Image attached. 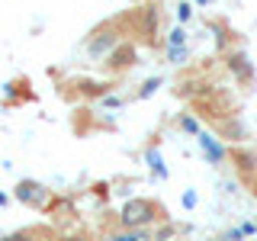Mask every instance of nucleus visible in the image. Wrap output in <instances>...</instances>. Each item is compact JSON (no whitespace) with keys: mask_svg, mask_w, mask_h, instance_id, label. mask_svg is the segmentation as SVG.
Returning <instances> with one entry per match:
<instances>
[{"mask_svg":"<svg viewBox=\"0 0 257 241\" xmlns=\"http://www.w3.org/2000/svg\"><path fill=\"white\" fill-rule=\"evenodd\" d=\"M183 206H187V209L196 206V193H187V196H183Z\"/></svg>","mask_w":257,"mask_h":241,"instance_id":"12","label":"nucleus"},{"mask_svg":"<svg viewBox=\"0 0 257 241\" xmlns=\"http://www.w3.org/2000/svg\"><path fill=\"white\" fill-rule=\"evenodd\" d=\"M199 145H203L206 158L212 161V164H219V161H225V148H222V145L212 139V135H206V132H203V135H199Z\"/></svg>","mask_w":257,"mask_h":241,"instance_id":"3","label":"nucleus"},{"mask_svg":"<svg viewBox=\"0 0 257 241\" xmlns=\"http://www.w3.org/2000/svg\"><path fill=\"white\" fill-rule=\"evenodd\" d=\"M148 164H151V171H155L158 177H167V167H164V161H161V155H158L155 148L148 151Z\"/></svg>","mask_w":257,"mask_h":241,"instance_id":"5","label":"nucleus"},{"mask_svg":"<svg viewBox=\"0 0 257 241\" xmlns=\"http://www.w3.org/2000/svg\"><path fill=\"white\" fill-rule=\"evenodd\" d=\"M128 61H132V48H119L112 55V64H128Z\"/></svg>","mask_w":257,"mask_h":241,"instance_id":"7","label":"nucleus"},{"mask_svg":"<svg viewBox=\"0 0 257 241\" xmlns=\"http://www.w3.org/2000/svg\"><path fill=\"white\" fill-rule=\"evenodd\" d=\"M158 84H161V80H148V84H145V90H142V96H151V93L158 90Z\"/></svg>","mask_w":257,"mask_h":241,"instance_id":"11","label":"nucleus"},{"mask_svg":"<svg viewBox=\"0 0 257 241\" xmlns=\"http://www.w3.org/2000/svg\"><path fill=\"white\" fill-rule=\"evenodd\" d=\"M151 219H155V206H151L148 199H132V203H125V209H122L125 225H145Z\"/></svg>","mask_w":257,"mask_h":241,"instance_id":"1","label":"nucleus"},{"mask_svg":"<svg viewBox=\"0 0 257 241\" xmlns=\"http://www.w3.org/2000/svg\"><path fill=\"white\" fill-rule=\"evenodd\" d=\"M112 241H145L142 235H119V238H112Z\"/></svg>","mask_w":257,"mask_h":241,"instance_id":"13","label":"nucleus"},{"mask_svg":"<svg viewBox=\"0 0 257 241\" xmlns=\"http://www.w3.org/2000/svg\"><path fill=\"white\" fill-rule=\"evenodd\" d=\"M183 39H187V32H183V29H174V32H171V48H180Z\"/></svg>","mask_w":257,"mask_h":241,"instance_id":"8","label":"nucleus"},{"mask_svg":"<svg viewBox=\"0 0 257 241\" xmlns=\"http://www.w3.org/2000/svg\"><path fill=\"white\" fill-rule=\"evenodd\" d=\"M0 241H32L29 235H7V238H0Z\"/></svg>","mask_w":257,"mask_h":241,"instance_id":"14","label":"nucleus"},{"mask_svg":"<svg viewBox=\"0 0 257 241\" xmlns=\"http://www.w3.org/2000/svg\"><path fill=\"white\" fill-rule=\"evenodd\" d=\"M16 196H20L23 203H42V199H45V190L39 187V183H32V180H23L20 187H16Z\"/></svg>","mask_w":257,"mask_h":241,"instance_id":"2","label":"nucleus"},{"mask_svg":"<svg viewBox=\"0 0 257 241\" xmlns=\"http://www.w3.org/2000/svg\"><path fill=\"white\" fill-rule=\"evenodd\" d=\"M180 126L187 129V132H199V126H196V119H190V116H183L180 119Z\"/></svg>","mask_w":257,"mask_h":241,"instance_id":"10","label":"nucleus"},{"mask_svg":"<svg viewBox=\"0 0 257 241\" xmlns=\"http://www.w3.org/2000/svg\"><path fill=\"white\" fill-rule=\"evenodd\" d=\"M231 71H235L238 77H244V80L254 74V71H251V64H247V58H244V55H235V58H231Z\"/></svg>","mask_w":257,"mask_h":241,"instance_id":"4","label":"nucleus"},{"mask_svg":"<svg viewBox=\"0 0 257 241\" xmlns=\"http://www.w3.org/2000/svg\"><path fill=\"white\" fill-rule=\"evenodd\" d=\"M4 203H7V196H4V193H0V206H4Z\"/></svg>","mask_w":257,"mask_h":241,"instance_id":"15","label":"nucleus"},{"mask_svg":"<svg viewBox=\"0 0 257 241\" xmlns=\"http://www.w3.org/2000/svg\"><path fill=\"white\" fill-rule=\"evenodd\" d=\"M109 45H112V36H103V39H96V42L90 45V52H93V55H100V52H106Z\"/></svg>","mask_w":257,"mask_h":241,"instance_id":"6","label":"nucleus"},{"mask_svg":"<svg viewBox=\"0 0 257 241\" xmlns=\"http://www.w3.org/2000/svg\"><path fill=\"white\" fill-rule=\"evenodd\" d=\"M190 16H193V7H190V4H180V10H177V20H180V23H187Z\"/></svg>","mask_w":257,"mask_h":241,"instance_id":"9","label":"nucleus"}]
</instances>
